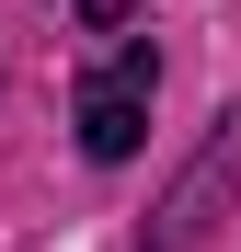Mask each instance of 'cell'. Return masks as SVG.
I'll list each match as a JSON object with an SVG mask.
<instances>
[{"mask_svg": "<svg viewBox=\"0 0 241 252\" xmlns=\"http://www.w3.org/2000/svg\"><path fill=\"white\" fill-rule=\"evenodd\" d=\"M149 80H161L149 46H127L115 69L80 80V149H92V160H138V138H149Z\"/></svg>", "mask_w": 241, "mask_h": 252, "instance_id": "obj_1", "label": "cell"}, {"mask_svg": "<svg viewBox=\"0 0 241 252\" xmlns=\"http://www.w3.org/2000/svg\"><path fill=\"white\" fill-rule=\"evenodd\" d=\"M69 12L92 23V34H115V23H127V12H149V0H69Z\"/></svg>", "mask_w": 241, "mask_h": 252, "instance_id": "obj_2", "label": "cell"}]
</instances>
